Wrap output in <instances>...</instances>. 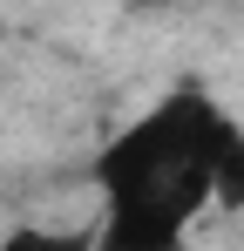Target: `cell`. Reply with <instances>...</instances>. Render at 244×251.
Wrapping results in <instances>:
<instances>
[{
    "label": "cell",
    "mask_w": 244,
    "mask_h": 251,
    "mask_svg": "<svg viewBox=\"0 0 244 251\" xmlns=\"http://www.w3.org/2000/svg\"><path fill=\"white\" fill-rule=\"evenodd\" d=\"M224 109L176 88L163 95L149 116L122 129L102 150V238L95 251H183L190 217L210 204V170H217V136H224Z\"/></svg>",
    "instance_id": "obj_1"
},
{
    "label": "cell",
    "mask_w": 244,
    "mask_h": 251,
    "mask_svg": "<svg viewBox=\"0 0 244 251\" xmlns=\"http://www.w3.org/2000/svg\"><path fill=\"white\" fill-rule=\"evenodd\" d=\"M210 204H224V210H244V129H238V123H224V136H217Z\"/></svg>",
    "instance_id": "obj_2"
},
{
    "label": "cell",
    "mask_w": 244,
    "mask_h": 251,
    "mask_svg": "<svg viewBox=\"0 0 244 251\" xmlns=\"http://www.w3.org/2000/svg\"><path fill=\"white\" fill-rule=\"evenodd\" d=\"M0 251H95L88 238H68V231H41V224H21L14 238H0Z\"/></svg>",
    "instance_id": "obj_3"
},
{
    "label": "cell",
    "mask_w": 244,
    "mask_h": 251,
    "mask_svg": "<svg viewBox=\"0 0 244 251\" xmlns=\"http://www.w3.org/2000/svg\"><path fill=\"white\" fill-rule=\"evenodd\" d=\"M136 7H156V0H136Z\"/></svg>",
    "instance_id": "obj_4"
}]
</instances>
